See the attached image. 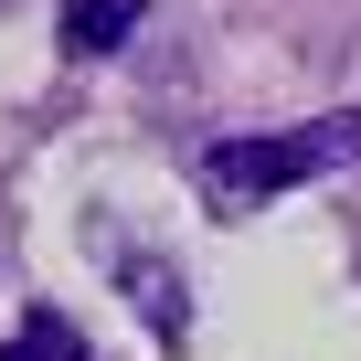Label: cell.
I'll return each mask as SVG.
<instances>
[{
    "mask_svg": "<svg viewBox=\"0 0 361 361\" xmlns=\"http://www.w3.org/2000/svg\"><path fill=\"white\" fill-rule=\"evenodd\" d=\"M128 298H149L159 340H180V329H192V319H180V298H170V266H128Z\"/></svg>",
    "mask_w": 361,
    "mask_h": 361,
    "instance_id": "277c9868",
    "label": "cell"
},
{
    "mask_svg": "<svg viewBox=\"0 0 361 361\" xmlns=\"http://www.w3.org/2000/svg\"><path fill=\"white\" fill-rule=\"evenodd\" d=\"M0 361H85V329H75V319H54V308H32L11 340H0Z\"/></svg>",
    "mask_w": 361,
    "mask_h": 361,
    "instance_id": "3957f363",
    "label": "cell"
},
{
    "mask_svg": "<svg viewBox=\"0 0 361 361\" xmlns=\"http://www.w3.org/2000/svg\"><path fill=\"white\" fill-rule=\"evenodd\" d=\"M319 170H361V106H329V117H308V128L213 138V149L192 159V180H202L213 213H255V202L298 192V180H319Z\"/></svg>",
    "mask_w": 361,
    "mask_h": 361,
    "instance_id": "6da1fadb",
    "label": "cell"
},
{
    "mask_svg": "<svg viewBox=\"0 0 361 361\" xmlns=\"http://www.w3.org/2000/svg\"><path fill=\"white\" fill-rule=\"evenodd\" d=\"M149 22V0H64V54H117Z\"/></svg>",
    "mask_w": 361,
    "mask_h": 361,
    "instance_id": "7a4b0ae2",
    "label": "cell"
}]
</instances>
